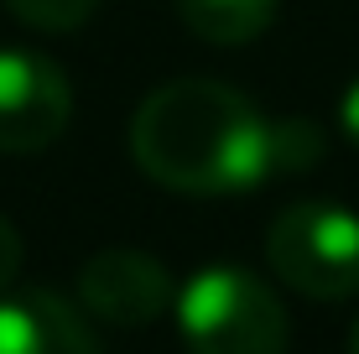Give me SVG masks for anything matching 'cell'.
Returning <instances> with one entry per match:
<instances>
[{
	"mask_svg": "<svg viewBox=\"0 0 359 354\" xmlns=\"http://www.w3.org/2000/svg\"><path fill=\"white\" fill-rule=\"evenodd\" d=\"M130 156L172 193L229 198L276 172V125L229 83L172 79L135 109Z\"/></svg>",
	"mask_w": 359,
	"mask_h": 354,
	"instance_id": "1",
	"label": "cell"
},
{
	"mask_svg": "<svg viewBox=\"0 0 359 354\" xmlns=\"http://www.w3.org/2000/svg\"><path fill=\"white\" fill-rule=\"evenodd\" d=\"M188 354H287L292 323L281 297L245 266H208L177 297Z\"/></svg>",
	"mask_w": 359,
	"mask_h": 354,
	"instance_id": "2",
	"label": "cell"
},
{
	"mask_svg": "<svg viewBox=\"0 0 359 354\" xmlns=\"http://www.w3.org/2000/svg\"><path fill=\"white\" fill-rule=\"evenodd\" d=\"M266 261L276 282L313 302H344L359 292V214L328 198L287 203L266 229Z\"/></svg>",
	"mask_w": 359,
	"mask_h": 354,
	"instance_id": "3",
	"label": "cell"
},
{
	"mask_svg": "<svg viewBox=\"0 0 359 354\" xmlns=\"http://www.w3.org/2000/svg\"><path fill=\"white\" fill-rule=\"evenodd\" d=\"M68 73L32 47H0V151L27 156L68 130Z\"/></svg>",
	"mask_w": 359,
	"mask_h": 354,
	"instance_id": "4",
	"label": "cell"
},
{
	"mask_svg": "<svg viewBox=\"0 0 359 354\" xmlns=\"http://www.w3.org/2000/svg\"><path fill=\"white\" fill-rule=\"evenodd\" d=\"M79 302L94 313L99 323L115 328H146L167 313L172 302V276L156 255L130 250V245H109L83 261L79 271Z\"/></svg>",
	"mask_w": 359,
	"mask_h": 354,
	"instance_id": "5",
	"label": "cell"
},
{
	"mask_svg": "<svg viewBox=\"0 0 359 354\" xmlns=\"http://www.w3.org/2000/svg\"><path fill=\"white\" fill-rule=\"evenodd\" d=\"M0 354H99L94 328L47 287L0 292Z\"/></svg>",
	"mask_w": 359,
	"mask_h": 354,
	"instance_id": "6",
	"label": "cell"
},
{
	"mask_svg": "<svg viewBox=\"0 0 359 354\" xmlns=\"http://www.w3.org/2000/svg\"><path fill=\"white\" fill-rule=\"evenodd\" d=\"M182 27L214 47H245L276 21L281 0H172Z\"/></svg>",
	"mask_w": 359,
	"mask_h": 354,
	"instance_id": "7",
	"label": "cell"
},
{
	"mask_svg": "<svg viewBox=\"0 0 359 354\" xmlns=\"http://www.w3.org/2000/svg\"><path fill=\"white\" fill-rule=\"evenodd\" d=\"M21 27H36V32H73L94 16L99 0H0Z\"/></svg>",
	"mask_w": 359,
	"mask_h": 354,
	"instance_id": "8",
	"label": "cell"
},
{
	"mask_svg": "<svg viewBox=\"0 0 359 354\" xmlns=\"http://www.w3.org/2000/svg\"><path fill=\"white\" fill-rule=\"evenodd\" d=\"M318 156H323V136H318V125H302V120L276 125V172H307Z\"/></svg>",
	"mask_w": 359,
	"mask_h": 354,
	"instance_id": "9",
	"label": "cell"
},
{
	"mask_svg": "<svg viewBox=\"0 0 359 354\" xmlns=\"http://www.w3.org/2000/svg\"><path fill=\"white\" fill-rule=\"evenodd\" d=\"M21 235H16V224H11L6 214H0V292H11V282L21 276Z\"/></svg>",
	"mask_w": 359,
	"mask_h": 354,
	"instance_id": "10",
	"label": "cell"
},
{
	"mask_svg": "<svg viewBox=\"0 0 359 354\" xmlns=\"http://www.w3.org/2000/svg\"><path fill=\"white\" fill-rule=\"evenodd\" d=\"M339 125H344V136L359 146V79L344 89V100H339Z\"/></svg>",
	"mask_w": 359,
	"mask_h": 354,
	"instance_id": "11",
	"label": "cell"
},
{
	"mask_svg": "<svg viewBox=\"0 0 359 354\" xmlns=\"http://www.w3.org/2000/svg\"><path fill=\"white\" fill-rule=\"evenodd\" d=\"M349 354H359V318H354V328H349Z\"/></svg>",
	"mask_w": 359,
	"mask_h": 354,
	"instance_id": "12",
	"label": "cell"
}]
</instances>
